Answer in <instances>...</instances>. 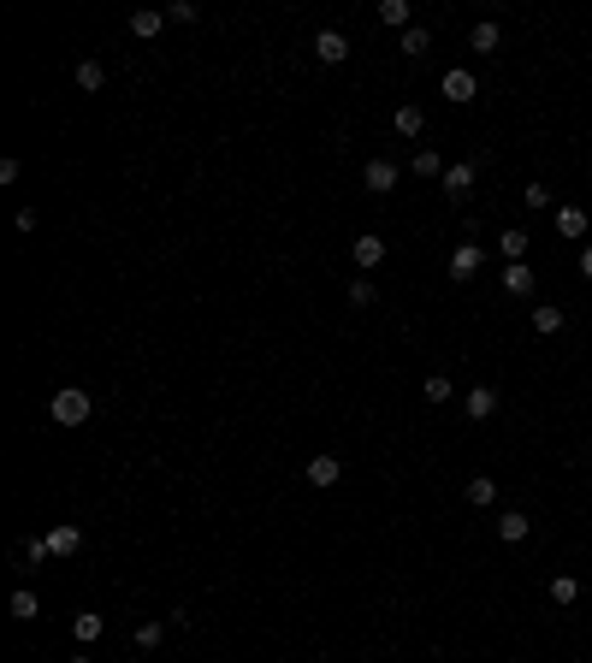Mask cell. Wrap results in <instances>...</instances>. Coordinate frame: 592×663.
Listing matches in <instances>:
<instances>
[{"instance_id":"6da1fadb","label":"cell","mask_w":592,"mask_h":663,"mask_svg":"<svg viewBox=\"0 0 592 663\" xmlns=\"http://www.w3.org/2000/svg\"><path fill=\"white\" fill-rule=\"evenodd\" d=\"M89 415H95V403H89L84 385H66V391H54V421H59V426H84Z\"/></svg>"},{"instance_id":"7a4b0ae2","label":"cell","mask_w":592,"mask_h":663,"mask_svg":"<svg viewBox=\"0 0 592 663\" xmlns=\"http://www.w3.org/2000/svg\"><path fill=\"white\" fill-rule=\"evenodd\" d=\"M474 178H480L474 160H456V166H444V178H438V184H444V202H456V208H462V202L474 196Z\"/></svg>"},{"instance_id":"3957f363","label":"cell","mask_w":592,"mask_h":663,"mask_svg":"<svg viewBox=\"0 0 592 663\" xmlns=\"http://www.w3.org/2000/svg\"><path fill=\"white\" fill-rule=\"evenodd\" d=\"M438 89H444V101H456V107H468V101H480V77L462 66H451L444 77H438Z\"/></svg>"},{"instance_id":"277c9868","label":"cell","mask_w":592,"mask_h":663,"mask_svg":"<svg viewBox=\"0 0 592 663\" xmlns=\"http://www.w3.org/2000/svg\"><path fill=\"white\" fill-rule=\"evenodd\" d=\"M397 178H403V172H397V160H385V155H373V160L362 166V184L373 190V196H391Z\"/></svg>"},{"instance_id":"5b68a950","label":"cell","mask_w":592,"mask_h":663,"mask_svg":"<svg viewBox=\"0 0 592 663\" xmlns=\"http://www.w3.org/2000/svg\"><path fill=\"white\" fill-rule=\"evenodd\" d=\"M480 267H486V249H480V243H456V249H451V279H456V284L474 279Z\"/></svg>"},{"instance_id":"8992f818","label":"cell","mask_w":592,"mask_h":663,"mask_svg":"<svg viewBox=\"0 0 592 663\" xmlns=\"http://www.w3.org/2000/svg\"><path fill=\"white\" fill-rule=\"evenodd\" d=\"M314 54H320V66H344V59H350V36H344V30H320V36H314Z\"/></svg>"},{"instance_id":"52a82bcc","label":"cell","mask_w":592,"mask_h":663,"mask_svg":"<svg viewBox=\"0 0 592 663\" xmlns=\"http://www.w3.org/2000/svg\"><path fill=\"white\" fill-rule=\"evenodd\" d=\"M302 480H309L314 492H326V486H338V480H344V462H338V456H314V462L302 468Z\"/></svg>"},{"instance_id":"ba28073f","label":"cell","mask_w":592,"mask_h":663,"mask_svg":"<svg viewBox=\"0 0 592 663\" xmlns=\"http://www.w3.org/2000/svg\"><path fill=\"white\" fill-rule=\"evenodd\" d=\"M350 261H355L362 273L385 267V237H373V231H367V237H355V243H350Z\"/></svg>"},{"instance_id":"9c48e42d","label":"cell","mask_w":592,"mask_h":663,"mask_svg":"<svg viewBox=\"0 0 592 663\" xmlns=\"http://www.w3.org/2000/svg\"><path fill=\"white\" fill-rule=\"evenodd\" d=\"M462 409H468V421H492V415H498V391H492V385H468Z\"/></svg>"},{"instance_id":"30bf717a","label":"cell","mask_w":592,"mask_h":663,"mask_svg":"<svg viewBox=\"0 0 592 663\" xmlns=\"http://www.w3.org/2000/svg\"><path fill=\"white\" fill-rule=\"evenodd\" d=\"M107 634V616H95V610H77V616H71V640H77V646H95V640Z\"/></svg>"},{"instance_id":"8fae6325","label":"cell","mask_w":592,"mask_h":663,"mask_svg":"<svg viewBox=\"0 0 592 663\" xmlns=\"http://www.w3.org/2000/svg\"><path fill=\"white\" fill-rule=\"evenodd\" d=\"M534 267H527V261H509L504 267V297H534Z\"/></svg>"},{"instance_id":"7c38bea8","label":"cell","mask_w":592,"mask_h":663,"mask_svg":"<svg viewBox=\"0 0 592 663\" xmlns=\"http://www.w3.org/2000/svg\"><path fill=\"white\" fill-rule=\"evenodd\" d=\"M48 545H54V557H77V551H84V527H77V522H59L54 533H48Z\"/></svg>"},{"instance_id":"4fadbf2b","label":"cell","mask_w":592,"mask_h":663,"mask_svg":"<svg viewBox=\"0 0 592 663\" xmlns=\"http://www.w3.org/2000/svg\"><path fill=\"white\" fill-rule=\"evenodd\" d=\"M527 533H534V522H527L522 509H504V515H498V539H504V545H522Z\"/></svg>"},{"instance_id":"5bb4252c","label":"cell","mask_w":592,"mask_h":663,"mask_svg":"<svg viewBox=\"0 0 592 663\" xmlns=\"http://www.w3.org/2000/svg\"><path fill=\"white\" fill-rule=\"evenodd\" d=\"M527 243H534V237H527V231H522V226H509V231H498V255H504V267H509V261H527Z\"/></svg>"},{"instance_id":"9a60e30c","label":"cell","mask_w":592,"mask_h":663,"mask_svg":"<svg viewBox=\"0 0 592 663\" xmlns=\"http://www.w3.org/2000/svg\"><path fill=\"white\" fill-rule=\"evenodd\" d=\"M462 497H468L474 509H492V504H498V480H492V474H474V480L462 486Z\"/></svg>"},{"instance_id":"2e32d148","label":"cell","mask_w":592,"mask_h":663,"mask_svg":"<svg viewBox=\"0 0 592 663\" xmlns=\"http://www.w3.org/2000/svg\"><path fill=\"white\" fill-rule=\"evenodd\" d=\"M160 30H166V13H155V6H142V13H130V36H142V42H155Z\"/></svg>"},{"instance_id":"e0dca14e","label":"cell","mask_w":592,"mask_h":663,"mask_svg":"<svg viewBox=\"0 0 592 663\" xmlns=\"http://www.w3.org/2000/svg\"><path fill=\"white\" fill-rule=\"evenodd\" d=\"M71 84L84 89V95H95V89L107 84V66H101V59H77V71H71Z\"/></svg>"},{"instance_id":"ac0fdd59","label":"cell","mask_w":592,"mask_h":663,"mask_svg":"<svg viewBox=\"0 0 592 663\" xmlns=\"http://www.w3.org/2000/svg\"><path fill=\"white\" fill-rule=\"evenodd\" d=\"M391 125H397V137H421V130H426V113L415 107V101H403V107L391 113Z\"/></svg>"},{"instance_id":"d6986e66","label":"cell","mask_w":592,"mask_h":663,"mask_svg":"<svg viewBox=\"0 0 592 663\" xmlns=\"http://www.w3.org/2000/svg\"><path fill=\"white\" fill-rule=\"evenodd\" d=\"M6 610H13V622H36V616H42V598L30 593V587H18V593L6 598Z\"/></svg>"},{"instance_id":"ffe728a7","label":"cell","mask_w":592,"mask_h":663,"mask_svg":"<svg viewBox=\"0 0 592 663\" xmlns=\"http://www.w3.org/2000/svg\"><path fill=\"white\" fill-rule=\"evenodd\" d=\"M498 42H504V30H498L492 18H486V24H474V30H468V48H474V54H498Z\"/></svg>"},{"instance_id":"44dd1931","label":"cell","mask_w":592,"mask_h":663,"mask_svg":"<svg viewBox=\"0 0 592 663\" xmlns=\"http://www.w3.org/2000/svg\"><path fill=\"white\" fill-rule=\"evenodd\" d=\"M534 332H539V338H557V332H563V309H557V302H539V309H534Z\"/></svg>"},{"instance_id":"7402d4cb","label":"cell","mask_w":592,"mask_h":663,"mask_svg":"<svg viewBox=\"0 0 592 663\" xmlns=\"http://www.w3.org/2000/svg\"><path fill=\"white\" fill-rule=\"evenodd\" d=\"M557 231H563V237H587V208L563 202V208H557Z\"/></svg>"},{"instance_id":"603a6c76","label":"cell","mask_w":592,"mask_h":663,"mask_svg":"<svg viewBox=\"0 0 592 663\" xmlns=\"http://www.w3.org/2000/svg\"><path fill=\"white\" fill-rule=\"evenodd\" d=\"M380 18L391 30H415V6H409V0H380Z\"/></svg>"},{"instance_id":"cb8c5ba5","label":"cell","mask_w":592,"mask_h":663,"mask_svg":"<svg viewBox=\"0 0 592 663\" xmlns=\"http://www.w3.org/2000/svg\"><path fill=\"white\" fill-rule=\"evenodd\" d=\"M397 48H403V54H409V59H421V54H426V48H433V30H426V24H415V30H403V36H397Z\"/></svg>"},{"instance_id":"d4e9b609","label":"cell","mask_w":592,"mask_h":663,"mask_svg":"<svg viewBox=\"0 0 592 663\" xmlns=\"http://www.w3.org/2000/svg\"><path fill=\"white\" fill-rule=\"evenodd\" d=\"M575 598H580V580H575V575H551V605L569 610Z\"/></svg>"},{"instance_id":"484cf974","label":"cell","mask_w":592,"mask_h":663,"mask_svg":"<svg viewBox=\"0 0 592 663\" xmlns=\"http://www.w3.org/2000/svg\"><path fill=\"white\" fill-rule=\"evenodd\" d=\"M421 391H426V403H451V397H456V380H451V373H426Z\"/></svg>"},{"instance_id":"4316f807","label":"cell","mask_w":592,"mask_h":663,"mask_svg":"<svg viewBox=\"0 0 592 663\" xmlns=\"http://www.w3.org/2000/svg\"><path fill=\"white\" fill-rule=\"evenodd\" d=\"M166 628H172V622H142V628H137V651H155L160 640H166Z\"/></svg>"},{"instance_id":"83f0119b","label":"cell","mask_w":592,"mask_h":663,"mask_svg":"<svg viewBox=\"0 0 592 663\" xmlns=\"http://www.w3.org/2000/svg\"><path fill=\"white\" fill-rule=\"evenodd\" d=\"M415 178H444V160L433 148H415Z\"/></svg>"},{"instance_id":"f1b7e54d","label":"cell","mask_w":592,"mask_h":663,"mask_svg":"<svg viewBox=\"0 0 592 663\" xmlns=\"http://www.w3.org/2000/svg\"><path fill=\"white\" fill-rule=\"evenodd\" d=\"M373 297H380V284L367 279V273H362V279H350V302H355V309H373Z\"/></svg>"},{"instance_id":"f546056e","label":"cell","mask_w":592,"mask_h":663,"mask_svg":"<svg viewBox=\"0 0 592 663\" xmlns=\"http://www.w3.org/2000/svg\"><path fill=\"white\" fill-rule=\"evenodd\" d=\"M18 557H24V563H48V557H54V545H48V533H42V539H24V551H18Z\"/></svg>"},{"instance_id":"4dcf8cb0","label":"cell","mask_w":592,"mask_h":663,"mask_svg":"<svg viewBox=\"0 0 592 663\" xmlns=\"http://www.w3.org/2000/svg\"><path fill=\"white\" fill-rule=\"evenodd\" d=\"M522 202H527V208H551V184H522Z\"/></svg>"},{"instance_id":"1f68e13d","label":"cell","mask_w":592,"mask_h":663,"mask_svg":"<svg viewBox=\"0 0 592 663\" xmlns=\"http://www.w3.org/2000/svg\"><path fill=\"white\" fill-rule=\"evenodd\" d=\"M166 24H196V6H190V0H172V6H166Z\"/></svg>"},{"instance_id":"d6a6232c","label":"cell","mask_w":592,"mask_h":663,"mask_svg":"<svg viewBox=\"0 0 592 663\" xmlns=\"http://www.w3.org/2000/svg\"><path fill=\"white\" fill-rule=\"evenodd\" d=\"M580 273L592 279V243H580Z\"/></svg>"},{"instance_id":"836d02e7","label":"cell","mask_w":592,"mask_h":663,"mask_svg":"<svg viewBox=\"0 0 592 663\" xmlns=\"http://www.w3.org/2000/svg\"><path fill=\"white\" fill-rule=\"evenodd\" d=\"M71 663H95V658H89V651H77V658H71Z\"/></svg>"}]
</instances>
